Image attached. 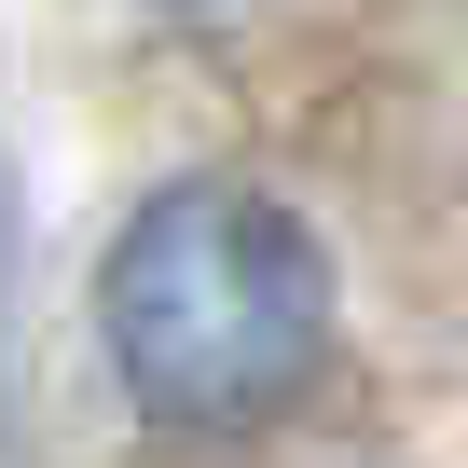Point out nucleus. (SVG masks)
I'll list each match as a JSON object with an SVG mask.
<instances>
[{"instance_id": "f03ea898", "label": "nucleus", "mask_w": 468, "mask_h": 468, "mask_svg": "<svg viewBox=\"0 0 468 468\" xmlns=\"http://www.w3.org/2000/svg\"><path fill=\"white\" fill-rule=\"evenodd\" d=\"M0 262H15V179H0Z\"/></svg>"}, {"instance_id": "f257e3e1", "label": "nucleus", "mask_w": 468, "mask_h": 468, "mask_svg": "<svg viewBox=\"0 0 468 468\" xmlns=\"http://www.w3.org/2000/svg\"><path fill=\"white\" fill-rule=\"evenodd\" d=\"M97 345L152 427H262L331 345V262L276 193L165 179L97 262Z\"/></svg>"}]
</instances>
